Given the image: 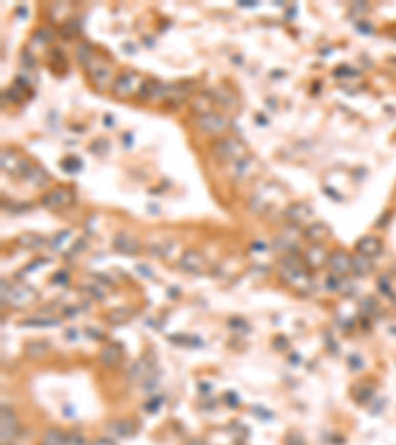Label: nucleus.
<instances>
[{
	"label": "nucleus",
	"instance_id": "obj_2",
	"mask_svg": "<svg viewBox=\"0 0 396 445\" xmlns=\"http://www.w3.org/2000/svg\"><path fill=\"white\" fill-rule=\"evenodd\" d=\"M244 154V147L236 139H222L214 145V157L220 161H238Z\"/></svg>",
	"mask_w": 396,
	"mask_h": 445
},
{
	"label": "nucleus",
	"instance_id": "obj_26",
	"mask_svg": "<svg viewBox=\"0 0 396 445\" xmlns=\"http://www.w3.org/2000/svg\"><path fill=\"white\" fill-rule=\"evenodd\" d=\"M125 315H129L127 311H113V313H109V321L111 323H121V321H127V319H123Z\"/></svg>",
	"mask_w": 396,
	"mask_h": 445
},
{
	"label": "nucleus",
	"instance_id": "obj_25",
	"mask_svg": "<svg viewBox=\"0 0 396 445\" xmlns=\"http://www.w3.org/2000/svg\"><path fill=\"white\" fill-rule=\"evenodd\" d=\"M34 40H36V42H40V44H44V42H50V40H52V34H50V30L42 28V30H38V32H36Z\"/></svg>",
	"mask_w": 396,
	"mask_h": 445
},
{
	"label": "nucleus",
	"instance_id": "obj_11",
	"mask_svg": "<svg viewBox=\"0 0 396 445\" xmlns=\"http://www.w3.org/2000/svg\"><path fill=\"white\" fill-rule=\"evenodd\" d=\"M4 287L8 289V299H6V301L14 303L16 307L28 305L30 301L36 299V293L30 291V289H26V287H12V285H6V283H4ZM6 301H4V303H6Z\"/></svg>",
	"mask_w": 396,
	"mask_h": 445
},
{
	"label": "nucleus",
	"instance_id": "obj_29",
	"mask_svg": "<svg viewBox=\"0 0 396 445\" xmlns=\"http://www.w3.org/2000/svg\"><path fill=\"white\" fill-rule=\"evenodd\" d=\"M139 271H141V275H145V277H152V273H151V271H149V267L139 265Z\"/></svg>",
	"mask_w": 396,
	"mask_h": 445
},
{
	"label": "nucleus",
	"instance_id": "obj_20",
	"mask_svg": "<svg viewBox=\"0 0 396 445\" xmlns=\"http://www.w3.org/2000/svg\"><path fill=\"white\" fill-rule=\"evenodd\" d=\"M48 350H50L48 342L34 341L26 344V354H28V358H42V356L48 354Z\"/></svg>",
	"mask_w": 396,
	"mask_h": 445
},
{
	"label": "nucleus",
	"instance_id": "obj_5",
	"mask_svg": "<svg viewBox=\"0 0 396 445\" xmlns=\"http://www.w3.org/2000/svg\"><path fill=\"white\" fill-rule=\"evenodd\" d=\"M0 437H2V443H10L12 439H14L16 435H18V419H16V415L12 414V410H6V408H2V415H0Z\"/></svg>",
	"mask_w": 396,
	"mask_h": 445
},
{
	"label": "nucleus",
	"instance_id": "obj_24",
	"mask_svg": "<svg viewBox=\"0 0 396 445\" xmlns=\"http://www.w3.org/2000/svg\"><path fill=\"white\" fill-rule=\"evenodd\" d=\"M194 107L198 109V113H200V115L212 113V111H210V99H208V97H204V95H200V97H198L196 103H194Z\"/></svg>",
	"mask_w": 396,
	"mask_h": 445
},
{
	"label": "nucleus",
	"instance_id": "obj_21",
	"mask_svg": "<svg viewBox=\"0 0 396 445\" xmlns=\"http://www.w3.org/2000/svg\"><path fill=\"white\" fill-rule=\"evenodd\" d=\"M93 54L92 52V48L87 44H79L77 46V59H79V63H83V65H87L90 61L93 59Z\"/></svg>",
	"mask_w": 396,
	"mask_h": 445
},
{
	"label": "nucleus",
	"instance_id": "obj_3",
	"mask_svg": "<svg viewBox=\"0 0 396 445\" xmlns=\"http://www.w3.org/2000/svg\"><path fill=\"white\" fill-rule=\"evenodd\" d=\"M74 202V192L70 188H56V190H50L42 196V206L50 208V210H60V208L70 206Z\"/></svg>",
	"mask_w": 396,
	"mask_h": 445
},
{
	"label": "nucleus",
	"instance_id": "obj_16",
	"mask_svg": "<svg viewBox=\"0 0 396 445\" xmlns=\"http://www.w3.org/2000/svg\"><path fill=\"white\" fill-rule=\"evenodd\" d=\"M121 346L119 344H107L105 348L101 350V354H99V360L105 364V366H115L119 360H121Z\"/></svg>",
	"mask_w": 396,
	"mask_h": 445
},
{
	"label": "nucleus",
	"instance_id": "obj_13",
	"mask_svg": "<svg viewBox=\"0 0 396 445\" xmlns=\"http://www.w3.org/2000/svg\"><path fill=\"white\" fill-rule=\"evenodd\" d=\"M107 431L111 433V435H115V437H131L133 433H135V421H131V419H117V421H111L109 426H107Z\"/></svg>",
	"mask_w": 396,
	"mask_h": 445
},
{
	"label": "nucleus",
	"instance_id": "obj_6",
	"mask_svg": "<svg viewBox=\"0 0 396 445\" xmlns=\"http://www.w3.org/2000/svg\"><path fill=\"white\" fill-rule=\"evenodd\" d=\"M198 127L204 131V133H210V135H220L222 131H226V127H228V121L222 117V115H218V113H206V115H200L198 117Z\"/></svg>",
	"mask_w": 396,
	"mask_h": 445
},
{
	"label": "nucleus",
	"instance_id": "obj_10",
	"mask_svg": "<svg viewBox=\"0 0 396 445\" xmlns=\"http://www.w3.org/2000/svg\"><path fill=\"white\" fill-rule=\"evenodd\" d=\"M179 265L183 267L184 271H188V273H198V271L204 267V257H202V253L196 252V250H186V252L181 255Z\"/></svg>",
	"mask_w": 396,
	"mask_h": 445
},
{
	"label": "nucleus",
	"instance_id": "obj_12",
	"mask_svg": "<svg viewBox=\"0 0 396 445\" xmlns=\"http://www.w3.org/2000/svg\"><path fill=\"white\" fill-rule=\"evenodd\" d=\"M382 250V243L379 237L375 236H365L361 237L359 241H357V252L361 253V255H366V257H375V255H379Z\"/></svg>",
	"mask_w": 396,
	"mask_h": 445
},
{
	"label": "nucleus",
	"instance_id": "obj_28",
	"mask_svg": "<svg viewBox=\"0 0 396 445\" xmlns=\"http://www.w3.org/2000/svg\"><path fill=\"white\" fill-rule=\"evenodd\" d=\"M61 166H63L65 170H72V172H74V170H79V166H81V164L77 163V159H74V163H72V164H61Z\"/></svg>",
	"mask_w": 396,
	"mask_h": 445
},
{
	"label": "nucleus",
	"instance_id": "obj_18",
	"mask_svg": "<svg viewBox=\"0 0 396 445\" xmlns=\"http://www.w3.org/2000/svg\"><path fill=\"white\" fill-rule=\"evenodd\" d=\"M24 178H26L30 184H34V186H46L48 184V174L40 166H32L30 164V168L26 170Z\"/></svg>",
	"mask_w": 396,
	"mask_h": 445
},
{
	"label": "nucleus",
	"instance_id": "obj_7",
	"mask_svg": "<svg viewBox=\"0 0 396 445\" xmlns=\"http://www.w3.org/2000/svg\"><path fill=\"white\" fill-rule=\"evenodd\" d=\"M2 168L8 170L10 174H26V170L30 168V164L26 159L18 157L14 150H4L2 152Z\"/></svg>",
	"mask_w": 396,
	"mask_h": 445
},
{
	"label": "nucleus",
	"instance_id": "obj_17",
	"mask_svg": "<svg viewBox=\"0 0 396 445\" xmlns=\"http://www.w3.org/2000/svg\"><path fill=\"white\" fill-rule=\"evenodd\" d=\"M305 259H307L309 267H313V269H319V267L325 263V259H329V257H327L325 250H323L321 246H317V243H315V246H311V248L307 250Z\"/></svg>",
	"mask_w": 396,
	"mask_h": 445
},
{
	"label": "nucleus",
	"instance_id": "obj_14",
	"mask_svg": "<svg viewBox=\"0 0 396 445\" xmlns=\"http://www.w3.org/2000/svg\"><path fill=\"white\" fill-rule=\"evenodd\" d=\"M329 234H331V230H329L323 222L309 224L307 230H305V237L311 239V241H315L317 246H319V241H323L325 237H329Z\"/></svg>",
	"mask_w": 396,
	"mask_h": 445
},
{
	"label": "nucleus",
	"instance_id": "obj_31",
	"mask_svg": "<svg viewBox=\"0 0 396 445\" xmlns=\"http://www.w3.org/2000/svg\"><path fill=\"white\" fill-rule=\"evenodd\" d=\"M125 52H127V54H135V52H137V46L125 44Z\"/></svg>",
	"mask_w": 396,
	"mask_h": 445
},
{
	"label": "nucleus",
	"instance_id": "obj_19",
	"mask_svg": "<svg viewBox=\"0 0 396 445\" xmlns=\"http://www.w3.org/2000/svg\"><path fill=\"white\" fill-rule=\"evenodd\" d=\"M65 441H68V435L58 428L48 430L42 437V445H65Z\"/></svg>",
	"mask_w": 396,
	"mask_h": 445
},
{
	"label": "nucleus",
	"instance_id": "obj_30",
	"mask_svg": "<svg viewBox=\"0 0 396 445\" xmlns=\"http://www.w3.org/2000/svg\"><path fill=\"white\" fill-rule=\"evenodd\" d=\"M186 445H206V441H202V439L194 437V439H188V441H186Z\"/></svg>",
	"mask_w": 396,
	"mask_h": 445
},
{
	"label": "nucleus",
	"instance_id": "obj_23",
	"mask_svg": "<svg viewBox=\"0 0 396 445\" xmlns=\"http://www.w3.org/2000/svg\"><path fill=\"white\" fill-rule=\"evenodd\" d=\"M293 210H290V216L295 220V222H301L305 216H309L311 214V210L309 208H305V206H291Z\"/></svg>",
	"mask_w": 396,
	"mask_h": 445
},
{
	"label": "nucleus",
	"instance_id": "obj_22",
	"mask_svg": "<svg viewBox=\"0 0 396 445\" xmlns=\"http://www.w3.org/2000/svg\"><path fill=\"white\" fill-rule=\"evenodd\" d=\"M20 243L24 248H38V246H42V236H38V234H24V236H20Z\"/></svg>",
	"mask_w": 396,
	"mask_h": 445
},
{
	"label": "nucleus",
	"instance_id": "obj_9",
	"mask_svg": "<svg viewBox=\"0 0 396 445\" xmlns=\"http://www.w3.org/2000/svg\"><path fill=\"white\" fill-rule=\"evenodd\" d=\"M113 248L123 255H135L141 250V243L135 236H129V234H117L115 241H113Z\"/></svg>",
	"mask_w": 396,
	"mask_h": 445
},
{
	"label": "nucleus",
	"instance_id": "obj_15",
	"mask_svg": "<svg viewBox=\"0 0 396 445\" xmlns=\"http://www.w3.org/2000/svg\"><path fill=\"white\" fill-rule=\"evenodd\" d=\"M370 269H372V261H370V257H366V255H355L353 259H350V271L355 273V275H359V277H365L370 273Z\"/></svg>",
	"mask_w": 396,
	"mask_h": 445
},
{
	"label": "nucleus",
	"instance_id": "obj_8",
	"mask_svg": "<svg viewBox=\"0 0 396 445\" xmlns=\"http://www.w3.org/2000/svg\"><path fill=\"white\" fill-rule=\"evenodd\" d=\"M350 255H347V253L343 252V250H335V252L329 255V267H331V271L335 273V275H347L350 271Z\"/></svg>",
	"mask_w": 396,
	"mask_h": 445
},
{
	"label": "nucleus",
	"instance_id": "obj_33",
	"mask_svg": "<svg viewBox=\"0 0 396 445\" xmlns=\"http://www.w3.org/2000/svg\"><path fill=\"white\" fill-rule=\"evenodd\" d=\"M68 339L74 341V339H76V330H68Z\"/></svg>",
	"mask_w": 396,
	"mask_h": 445
},
{
	"label": "nucleus",
	"instance_id": "obj_1",
	"mask_svg": "<svg viewBox=\"0 0 396 445\" xmlns=\"http://www.w3.org/2000/svg\"><path fill=\"white\" fill-rule=\"evenodd\" d=\"M87 68V72L92 75L93 83H95V87L99 89V91H103L107 89L109 85L113 87V75H111V70H109V65H105V61L99 58V56H93V59L85 65Z\"/></svg>",
	"mask_w": 396,
	"mask_h": 445
},
{
	"label": "nucleus",
	"instance_id": "obj_32",
	"mask_svg": "<svg viewBox=\"0 0 396 445\" xmlns=\"http://www.w3.org/2000/svg\"><path fill=\"white\" fill-rule=\"evenodd\" d=\"M226 398H228V404L232 402V406H238V400H236V394H226Z\"/></svg>",
	"mask_w": 396,
	"mask_h": 445
},
{
	"label": "nucleus",
	"instance_id": "obj_27",
	"mask_svg": "<svg viewBox=\"0 0 396 445\" xmlns=\"http://www.w3.org/2000/svg\"><path fill=\"white\" fill-rule=\"evenodd\" d=\"M90 445H117L113 439H109V437H97V439H93Z\"/></svg>",
	"mask_w": 396,
	"mask_h": 445
},
{
	"label": "nucleus",
	"instance_id": "obj_4",
	"mask_svg": "<svg viewBox=\"0 0 396 445\" xmlns=\"http://www.w3.org/2000/svg\"><path fill=\"white\" fill-rule=\"evenodd\" d=\"M137 79H139V75L135 74V72H123V74L113 81V87H111L113 95H115V97H127V95H131V93L135 91V87H137Z\"/></svg>",
	"mask_w": 396,
	"mask_h": 445
}]
</instances>
